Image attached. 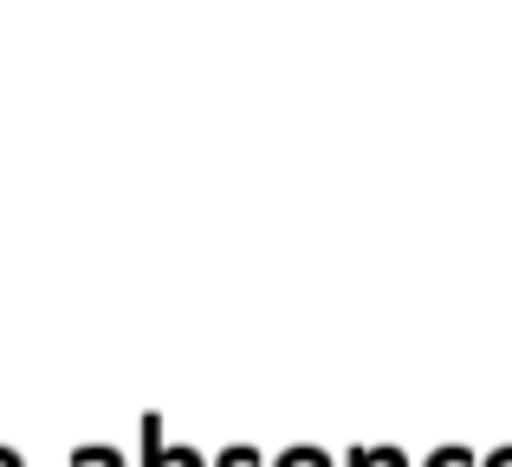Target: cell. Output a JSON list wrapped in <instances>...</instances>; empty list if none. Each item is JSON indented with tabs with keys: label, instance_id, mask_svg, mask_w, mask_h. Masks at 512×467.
Instances as JSON below:
<instances>
[{
	"label": "cell",
	"instance_id": "1",
	"mask_svg": "<svg viewBox=\"0 0 512 467\" xmlns=\"http://www.w3.org/2000/svg\"><path fill=\"white\" fill-rule=\"evenodd\" d=\"M279 467H325V461H318V455H286Z\"/></svg>",
	"mask_w": 512,
	"mask_h": 467
},
{
	"label": "cell",
	"instance_id": "2",
	"mask_svg": "<svg viewBox=\"0 0 512 467\" xmlns=\"http://www.w3.org/2000/svg\"><path fill=\"white\" fill-rule=\"evenodd\" d=\"M487 467H512V448H506V455H493V461H487Z\"/></svg>",
	"mask_w": 512,
	"mask_h": 467
}]
</instances>
